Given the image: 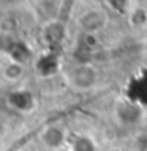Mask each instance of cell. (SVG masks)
Listing matches in <instances>:
<instances>
[{"label":"cell","mask_w":147,"mask_h":151,"mask_svg":"<svg viewBox=\"0 0 147 151\" xmlns=\"http://www.w3.org/2000/svg\"><path fill=\"white\" fill-rule=\"evenodd\" d=\"M2 75H3V78H5L6 81H11V83L21 80L22 75H24V64L16 62V60L10 59V60H8V64L3 67Z\"/></svg>","instance_id":"8"},{"label":"cell","mask_w":147,"mask_h":151,"mask_svg":"<svg viewBox=\"0 0 147 151\" xmlns=\"http://www.w3.org/2000/svg\"><path fill=\"white\" fill-rule=\"evenodd\" d=\"M68 83L77 91H89L97 84L98 73L90 64H79L73 67L68 73Z\"/></svg>","instance_id":"1"},{"label":"cell","mask_w":147,"mask_h":151,"mask_svg":"<svg viewBox=\"0 0 147 151\" xmlns=\"http://www.w3.org/2000/svg\"><path fill=\"white\" fill-rule=\"evenodd\" d=\"M130 22H131L133 26H139V27L147 24V11L141 6L133 8L131 14H130Z\"/></svg>","instance_id":"12"},{"label":"cell","mask_w":147,"mask_h":151,"mask_svg":"<svg viewBox=\"0 0 147 151\" xmlns=\"http://www.w3.org/2000/svg\"><path fill=\"white\" fill-rule=\"evenodd\" d=\"M71 150L73 151H97V146L92 142V138H89L85 135H79L73 140Z\"/></svg>","instance_id":"11"},{"label":"cell","mask_w":147,"mask_h":151,"mask_svg":"<svg viewBox=\"0 0 147 151\" xmlns=\"http://www.w3.org/2000/svg\"><path fill=\"white\" fill-rule=\"evenodd\" d=\"M79 27L82 29L84 34H97L100 32L108 22V18L101 10H87L81 14L79 18Z\"/></svg>","instance_id":"3"},{"label":"cell","mask_w":147,"mask_h":151,"mask_svg":"<svg viewBox=\"0 0 147 151\" xmlns=\"http://www.w3.org/2000/svg\"><path fill=\"white\" fill-rule=\"evenodd\" d=\"M116 116L122 124H134L141 119V107L134 100H122L116 107Z\"/></svg>","instance_id":"5"},{"label":"cell","mask_w":147,"mask_h":151,"mask_svg":"<svg viewBox=\"0 0 147 151\" xmlns=\"http://www.w3.org/2000/svg\"><path fill=\"white\" fill-rule=\"evenodd\" d=\"M109 5L116 10H124V8H128V0H108Z\"/></svg>","instance_id":"13"},{"label":"cell","mask_w":147,"mask_h":151,"mask_svg":"<svg viewBox=\"0 0 147 151\" xmlns=\"http://www.w3.org/2000/svg\"><path fill=\"white\" fill-rule=\"evenodd\" d=\"M35 70L40 73V76H52L55 75L59 70V59L57 54H54L52 51H46L43 54H40V58L35 62Z\"/></svg>","instance_id":"6"},{"label":"cell","mask_w":147,"mask_h":151,"mask_svg":"<svg viewBox=\"0 0 147 151\" xmlns=\"http://www.w3.org/2000/svg\"><path fill=\"white\" fill-rule=\"evenodd\" d=\"M18 43V38L11 34V30H0V52L10 56L13 48Z\"/></svg>","instance_id":"9"},{"label":"cell","mask_w":147,"mask_h":151,"mask_svg":"<svg viewBox=\"0 0 147 151\" xmlns=\"http://www.w3.org/2000/svg\"><path fill=\"white\" fill-rule=\"evenodd\" d=\"M65 32H63V26L59 22H51L46 26V29L43 30V37L48 42V45H59L62 42Z\"/></svg>","instance_id":"7"},{"label":"cell","mask_w":147,"mask_h":151,"mask_svg":"<svg viewBox=\"0 0 147 151\" xmlns=\"http://www.w3.org/2000/svg\"><path fill=\"white\" fill-rule=\"evenodd\" d=\"M8 105L19 113H28L35 108V97L27 89H16L8 96Z\"/></svg>","instance_id":"4"},{"label":"cell","mask_w":147,"mask_h":151,"mask_svg":"<svg viewBox=\"0 0 147 151\" xmlns=\"http://www.w3.org/2000/svg\"><path fill=\"white\" fill-rule=\"evenodd\" d=\"M40 140L46 146L48 150H60L67 143V132L62 126L59 124H49L46 126L41 134H40Z\"/></svg>","instance_id":"2"},{"label":"cell","mask_w":147,"mask_h":151,"mask_svg":"<svg viewBox=\"0 0 147 151\" xmlns=\"http://www.w3.org/2000/svg\"><path fill=\"white\" fill-rule=\"evenodd\" d=\"M8 58H10L11 60H16V62L26 64V60H28V58H30V50H28V46L24 42L18 40L16 46L13 48V51L10 52V56H8Z\"/></svg>","instance_id":"10"}]
</instances>
